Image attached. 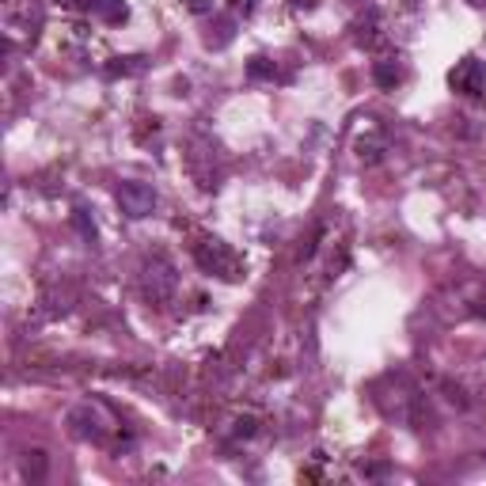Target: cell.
Segmentation results:
<instances>
[{"label":"cell","instance_id":"cell-11","mask_svg":"<svg viewBox=\"0 0 486 486\" xmlns=\"http://www.w3.org/2000/svg\"><path fill=\"white\" fill-rule=\"evenodd\" d=\"M236 437H255V418H236V429H232Z\"/></svg>","mask_w":486,"mask_h":486},{"label":"cell","instance_id":"cell-14","mask_svg":"<svg viewBox=\"0 0 486 486\" xmlns=\"http://www.w3.org/2000/svg\"><path fill=\"white\" fill-rule=\"evenodd\" d=\"M475 316H479V319H486V304H475Z\"/></svg>","mask_w":486,"mask_h":486},{"label":"cell","instance_id":"cell-8","mask_svg":"<svg viewBox=\"0 0 486 486\" xmlns=\"http://www.w3.org/2000/svg\"><path fill=\"white\" fill-rule=\"evenodd\" d=\"M46 467H50V460H46L42 448H27V453H23V475L31 482H42L46 479Z\"/></svg>","mask_w":486,"mask_h":486},{"label":"cell","instance_id":"cell-2","mask_svg":"<svg viewBox=\"0 0 486 486\" xmlns=\"http://www.w3.org/2000/svg\"><path fill=\"white\" fill-rule=\"evenodd\" d=\"M179 289V274H175V262L168 255H149L141 262V293L152 304H168Z\"/></svg>","mask_w":486,"mask_h":486},{"label":"cell","instance_id":"cell-4","mask_svg":"<svg viewBox=\"0 0 486 486\" xmlns=\"http://www.w3.org/2000/svg\"><path fill=\"white\" fill-rule=\"evenodd\" d=\"M448 84H453V92H460L467 99H482L486 96V65L479 58H460L453 65V73H448Z\"/></svg>","mask_w":486,"mask_h":486},{"label":"cell","instance_id":"cell-16","mask_svg":"<svg viewBox=\"0 0 486 486\" xmlns=\"http://www.w3.org/2000/svg\"><path fill=\"white\" fill-rule=\"evenodd\" d=\"M475 5H486V0H475Z\"/></svg>","mask_w":486,"mask_h":486},{"label":"cell","instance_id":"cell-13","mask_svg":"<svg viewBox=\"0 0 486 486\" xmlns=\"http://www.w3.org/2000/svg\"><path fill=\"white\" fill-rule=\"evenodd\" d=\"M319 5V0H293V8H304V12H312Z\"/></svg>","mask_w":486,"mask_h":486},{"label":"cell","instance_id":"cell-1","mask_svg":"<svg viewBox=\"0 0 486 486\" xmlns=\"http://www.w3.org/2000/svg\"><path fill=\"white\" fill-rule=\"evenodd\" d=\"M194 262L202 266V274H209V278H221V281H240L243 278V259L225 240L194 243Z\"/></svg>","mask_w":486,"mask_h":486},{"label":"cell","instance_id":"cell-15","mask_svg":"<svg viewBox=\"0 0 486 486\" xmlns=\"http://www.w3.org/2000/svg\"><path fill=\"white\" fill-rule=\"evenodd\" d=\"M353 5H369V0H353Z\"/></svg>","mask_w":486,"mask_h":486},{"label":"cell","instance_id":"cell-10","mask_svg":"<svg viewBox=\"0 0 486 486\" xmlns=\"http://www.w3.org/2000/svg\"><path fill=\"white\" fill-rule=\"evenodd\" d=\"M247 77H251V80H274V77H278V65L270 61V58H251Z\"/></svg>","mask_w":486,"mask_h":486},{"label":"cell","instance_id":"cell-5","mask_svg":"<svg viewBox=\"0 0 486 486\" xmlns=\"http://www.w3.org/2000/svg\"><path fill=\"white\" fill-rule=\"evenodd\" d=\"M69 426H73V434L84 437V441H106V434H111L115 422L103 414V407L84 403V407H77L73 414H69Z\"/></svg>","mask_w":486,"mask_h":486},{"label":"cell","instance_id":"cell-3","mask_svg":"<svg viewBox=\"0 0 486 486\" xmlns=\"http://www.w3.org/2000/svg\"><path fill=\"white\" fill-rule=\"evenodd\" d=\"M115 197H118V209H122L130 221L152 217V209L160 206V194H156L149 183H141V179H125V183H118Z\"/></svg>","mask_w":486,"mask_h":486},{"label":"cell","instance_id":"cell-6","mask_svg":"<svg viewBox=\"0 0 486 486\" xmlns=\"http://www.w3.org/2000/svg\"><path fill=\"white\" fill-rule=\"evenodd\" d=\"M73 8H80L87 15H99L106 23H125V15H130L125 0H73Z\"/></svg>","mask_w":486,"mask_h":486},{"label":"cell","instance_id":"cell-7","mask_svg":"<svg viewBox=\"0 0 486 486\" xmlns=\"http://www.w3.org/2000/svg\"><path fill=\"white\" fill-rule=\"evenodd\" d=\"M372 80H376V87H395V84L403 80V65L395 61V58L372 61Z\"/></svg>","mask_w":486,"mask_h":486},{"label":"cell","instance_id":"cell-9","mask_svg":"<svg viewBox=\"0 0 486 486\" xmlns=\"http://www.w3.org/2000/svg\"><path fill=\"white\" fill-rule=\"evenodd\" d=\"M384 149H388L384 137H362V141H357V156H362L365 164H376V160L384 156Z\"/></svg>","mask_w":486,"mask_h":486},{"label":"cell","instance_id":"cell-12","mask_svg":"<svg viewBox=\"0 0 486 486\" xmlns=\"http://www.w3.org/2000/svg\"><path fill=\"white\" fill-rule=\"evenodd\" d=\"M187 8L194 15H206V12H213V0H187Z\"/></svg>","mask_w":486,"mask_h":486}]
</instances>
